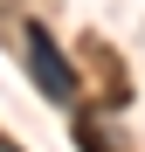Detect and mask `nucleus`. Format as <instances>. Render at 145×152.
I'll list each match as a JSON object with an SVG mask.
<instances>
[{
	"label": "nucleus",
	"instance_id": "nucleus-1",
	"mask_svg": "<svg viewBox=\"0 0 145 152\" xmlns=\"http://www.w3.org/2000/svg\"><path fill=\"white\" fill-rule=\"evenodd\" d=\"M21 42H28V76L55 97V104H76V69H69V56L48 42V28H42V21H28V35H21Z\"/></svg>",
	"mask_w": 145,
	"mask_h": 152
},
{
	"label": "nucleus",
	"instance_id": "nucleus-2",
	"mask_svg": "<svg viewBox=\"0 0 145 152\" xmlns=\"http://www.w3.org/2000/svg\"><path fill=\"white\" fill-rule=\"evenodd\" d=\"M83 56H90V76L111 90V104H125V90H131V83H125V62H117V48L90 35V42H83Z\"/></svg>",
	"mask_w": 145,
	"mask_h": 152
},
{
	"label": "nucleus",
	"instance_id": "nucleus-3",
	"mask_svg": "<svg viewBox=\"0 0 145 152\" xmlns=\"http://www.w3.org/2000/svg\"><path fill=\"white\" fill-rule=\"evenodd\" d=\"M76 145H83V152H117V138H111V132H97L90 118H76Z\"/></svg>",
	"mask_w": 145,
	"mask_h": 152
}]
</instances>
